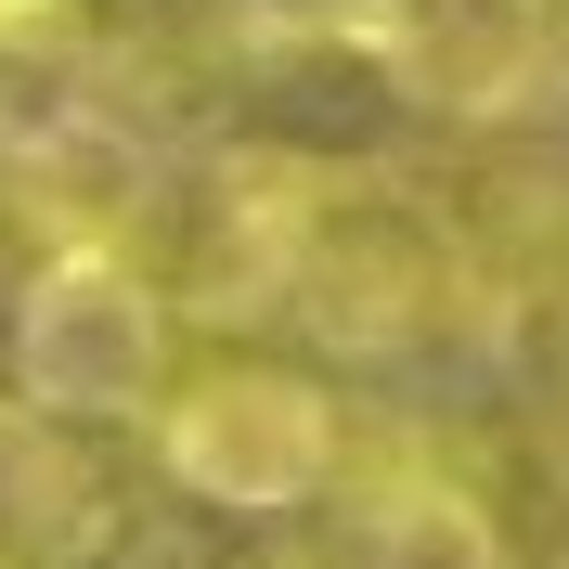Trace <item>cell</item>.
I'll list each match as a JSON object with an SVG mask.
<instances>
[{
    "mask_svg": "<svg viewBox=\"0 0 569 569\" xmlns=\"http://www.w3.org/2000/svg\"><path fill=\"white\" fill-rule=\"evenodd\" d=\"M247 27H337V39H401L415 0H247Z\"/></svg>",
    "mask_w": 569,
    "mask_h": 569,
    "instance_id": "obj_3",
    "label": "cell"
},
{
    "mask_svg": "<svg viewBox=\"0 0 569 569\" xmlns=\"http://www.w3.org/2000/svg\"><path fill=\"white\" fill-rule=\"evenodd\" d=\"M247 569H323V557H247Z\"/></svg>",
    "mask_w": 569,
    "mask_h": 569,
    "instance_id": "obj_5",
    "label": "cell"
},
{
    "mask_svg": "<svg viewBox=\"0 0 569 569\" xmlns=\"http://www.w3.org/2000/svg\"><path fill=\"white\" fill-rule=\"evenodd\" d=\"M78 39V0H0V66H27V52H66Z\"/></svg>",
    "mask_w": 569,
    "mask_h": 569,
    "instance_id": "obj_4",
    "label": "cell"
},
{
    "mask_svg": "<svg viewBox=\"0 0 569 569\" xmlns=\"http://www.w3.org/2000/svg\"><path fill=\"white\" fill-rule=\"evenodd\" d=\"M142 440H156V479L194 505H233V518H298L350 479V415L323 376L298 362H259V350H220L194 376L142 401Z\"/></svg>",
    "mask_w": 569,
    "mask_h": 569,
    "instance_id": "obj_1",
    "label": "cell"
},
{
    "mask_svg": "<svg viewBox=\"0 0 569 569\" xmlns=\"http://www.w3.org/2000/svg\"><path fill=\"white\" fill-rule=\"evenodd\" d=\"M0 569H27V557H0Z\"/></svg>",
    "mask_w": 569,
    "mask_h": 569,
    "instance_id": "obj_6",
    "label": "cell"
},
{
    "mask_svg": "<svg viewBox=\"0 0 569 569\" xmlns=\"http://www.w3.org/2000/svg\"><path fill=\"white\" fill-rule=\"evenodd\" d=\"M169 298L130 247H52L13 311V401L39 427H142L169 389Z\"/></svg>",
    "mask_w": 569,
    "mask_h": 569,
    "instance_id": "obj_2",
    "label": "cell"
}]
</instances>
